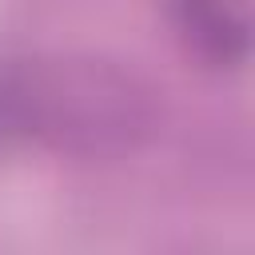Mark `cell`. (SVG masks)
<instances>
[{"label": "cell", "mask_w": 255, "mask_h": 255, "mask_svg": "<svg viewBox=\"0 0 255 255\" xmlns=\"http://www.w3.org/2000/svg\"><path fill=\"white\" fill-rule=\"evenodd\" d=\"M155 124L151 92L104 60H24L0 68V135L76 155L131 151Z\"/></svg>", "instance_id": "6da1fadb"}, {"label": "cell", "mask_w": 255, "mask_h": 255, "mask_svg": "<svg viewBox=\"0 0 255 255\" xmlns=\"http://www.w3.org/2000/svg\"><path fill=\"white\" fill-rule=\"evenodd\" d=\"M175 28L215 68H239L247 56V24L231 0H171Z\"/></svg>", "instance_id": "7a4b0ae2"}]
</instances>
